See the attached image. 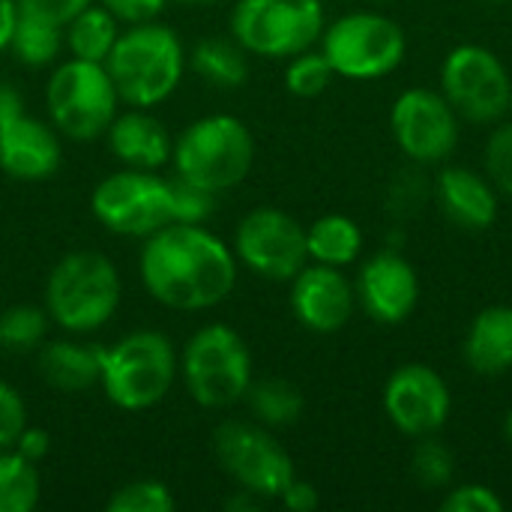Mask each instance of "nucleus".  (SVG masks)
<instances>
[{
	"instance_id": "1",
	"label": "nucleus",
	"mask_w": 512,
	"mask_h": 512,
	"mask_svg": "<svg viewBox=\"0 0 512 512\" xmlns=\"http://www.w3.org/2000/svg\"><path fill=\"white\" fill-rule=\"evenodd\" d=\"M147 294L174 312L219 306L237 285V255L213 231L189 222H168L144 237L138 258Z\"/></svg>"
},
{
	"instance_id": "2",
	"label": "nucleus",
	"mask_w": 512,
	"mask_h": 512,
	"mask_svg": "<svg viewBox=\"0 0 512 512\" xmlns=\"http://www.w3.org/2000/svg\"><path fill=\"white\" fill-rule=\"evenodd\" d=\"M105 69L120 102L132 108H156L180 87L186 51L171 27L144 21L120 30L111 54L105 57Z\"/></svg>"
},
{
	"instance_id": "3",
	"label": "nucleus",
	"mask_w": 512,
	"mask_h": 512,
	"mask_svg": "<svg viewBox=\"0 0 512 512\" xmlns=\"http://www.w3.org/2000/svg\"><path fill=\"white\" fill-rule=\"evenodd\" d=\"M48 318L66 333H93L120 309V276L114 264L90 249L63 255L45 282Z\"/></svg>"
},
{
	"instance_id": "4",
	"label": "nucleus",
	"mask_w": 512,
	"mask_h": 512,
	"mask_svg": "<svg viewBox=\"0 0 512 512\" xmlns=\"http://www.w3.org/2000/svg\"><path fill=\"white\" fill-rule=\"evenodd\" d=\"M255 141L243 120L231 114H207L189 123L174 141L177 177L219 195L240 186L252 168Z\"/></svg>"
},
{
	"instance_id": "5",
	"label": "nucleus",
	"mask_w": 512,
	"mask_h": 512,
	"mask_svg": "<svg viewBox=\"0 0 512 512\" xmlns=\"http://www.w3.org/2000/svg\"><path fill=\"white\" fill-rule=\"evenodd\" d=\"M177 369V354L168 336L135 330L111 348H102L99 387L111 405L123 411H147L168 396Z\"/></svg>"
},
{
	"instance_id": "6",
	"label": "nucleus",
	"mask_w": 512,
	"mask_h": 512,
	"mask_svg": "<svg viewBox=\"0 0 512 512\" xmlns=\"http://www.w3.org/2000/svg\"><path fill=\"white\" fill-rule=\"evenodd\" d=\"M180 372L189 396L201 408H231L252 384V354L228 324L201 327L183 348Z\"/></svg>"
},
{
	"instance_id": "7",
	"label": "nucleus",
	"mask_w": 512,
	"mask_h": 512,
	"mask_svg": "<svg viewBox=\"0 0 512 512\" xmlns=\"http://www.w3.org/2000/svg\"><path fill=\"white\" fill-rule=\"evenodd\" d=\"M45 102L54 129L72 141H93L108 132L117 117L120 96L105 63L69 57L51 72Z\"/></svg>"
},
{
	"instance_id": "8",
	"label": "nucleus",
	"mask_w": 512,
	"mask_h": 512,
	"mask_svg": "<svg viewBox=\"0 0 512 512\" xmlns=\"http://www.w3.org/2000/svg\"><path fill=\"white\" fill-rule=\"evenodd\" d=\"M231 33L258 57H294L324 33L321 0H237Z\"/></svg>"
},
{
	"instance_id": "9",
	"label": "nucleus",
	"mask_w": 512,
	"mask_h": 512,
	"mask_svg": "<svg viewBox=\"0 0 512 512\" xmlns=\"http://www.w3.org/2000/svg\"><path fill=\"white\" fill-rule=\"evenodd\" d=\"M90 210L111 234L150 237L171 222V183L156 171L123 168L93 189Z\"/></svg>"
},
{
	"instance_id": "10",
	"label": "nucleus",
	"mask_w": 512,
	"mask_h": 512,
	"mask_svg": "<svg viewBox=\"0 0 512 512\" xmlns=\"http://www.w3.org/2000/svg\"><path fill=\"white\" fill-rule=\"evenodd\" d=\"M321 54L336 75L369 81L393 72L405 57V33L396 21L375 12H351L324 33Z\"/></svg>"
},
{
	"instance_id": "11",
	"label": "nucleus",
	"mask_w": 512,
	"mask_h": 512,
	"mask_svg": "<svg viewBox=\"0 0 512 512\" xmlns=\"http://www.w3.org/2000/svg\"><path fill=\"white\" fill-rule=\"evenodd\" d=\"M213 453L222 471L246 492L270 501L297 477L288 450L261 426L228 420L213 432Z\"/></svg>"
},
{
	"instance_id": "12",
	"label": "nucleus",
	"mask_w": 512,
	"mask_h": 512,
	"mask_svg": "<svg viewBox=\"0 0 512 512\" xmlns=\"http://www.w3.org/2000/svg\"><path fill=\"white\" fill-rule=\"evenodd\" d=\"M447 102L474 123H492L512 105V81L504 63L483 45H459L447 54L444 69Z\"/></svg>"
},
{
	"instance_id": "13",
	"label": "nucleus",
	"mask_w": 512,
	"mask_h": 512,
	"mask_svg": "<svg viewBox=\"0 0 512 512\" xmlns=\"http://www.w3.org/2000/svg\"><path fill=\"white\" fill-rule=\"evenodd\" d=\"M234 255L258 276L288 282L306 261V228L276 207H258L246 213L234 234Z\"/></svg>"
},
{
	"instance_id": "14",
	"label": "nucleus",
	"mask_w": 512,
	"mask_h": 512,
	"mask_svg": "<svg viewBox=\"0 0 512 512\" xmlns=\"http://www.w3.org/2000/svg\"><path fill=\"white\" fill-rule=\"evenodd\" d=\"M393 135L399 147L417 162H441L456 150L459 120L447 96L435 90H405L393 102Z\"/></svg>"
},
{
	"instance_id": "15",
	"label": "nucleus",
	"mask_w": 512,
	"mask_h": 512,
	"mask_svg": "<svg viewBox=\"0 0 512 512\" xmlns=\"http://www.w3.org/2000/svg\"><path fill=\"white\" fill-rule=\"evenodd\" d=\"M384 411L405 435H432L450 417L447 381L432 366L408 363L390 375L384 387Z\"/></svg>"
},
{
	"instance_id": "16",
	"label": "nucleus",
	"mask_w": 512,
	"mask_h": 512,
	"mask_svg": "<svg viewBox=\"0 0 512 512\" xmlns=\"http://www.w3.org/2000/svg\"><path fill=\"white\" fill-rule=\"evenodd\" d=\"M357 297L363 309L381 324H402L420 300V282L414 267L396 252H378L369 258L357 279Z\"/></svg>"
},
{
	"instance_id": "17",
	"label": "nucleus",
	"mask_w": 512,
	"mask_h": 512,
	"mask_svg": "<svg viewBox=\"0 0 512 512\" xmlns=\"http://www.w3.org/2000/svg\"><path fill=\"white\" fill-rule=\"evenodd\" d=\"M291 282V309L303 327L315 333H336L351 321L354 288L339 267H303Z\"/></svg>"
},
{
	"instance_id": "18",
	"label": "nucleus",
	"mask_w": 512,
	"mask_h": 512,
	"mask_svg": "<svg viewBox=\"0 0 512 512\" xmlns=\"http://www.w3.org/2000/svg\"><path fill=\"white\" fill-rule=\"evenodd\" d=\"M60 141L57 132L42 120L18 114L15 120L0 126V168L12 180L39 183L54 177L60 168Z\"/></svg>"
},
{
	"instance_id": "19",
	"label": "nucleus",
	"mask_w": 512,
	"mask_h": 512,
	"mask_svg": "<svg viewBox=\"0 0 512 512\" xmlns=\"http://www.w3.org/2000/svg\"><path fill=\"white\" fill-rule=\"evenodd\" d=\"M105 135H108L111 153L126 168L156 171L174 153V141L168 129L153 114H147V108H132L126 114H117Z\"/></svg>"
},
{
	"instance_id": "20",
	"label": "nucleus",
	"mask_w": 512,
	"mask_h": 512,
	"mask_svg": "<svg viewBox=\"0 0 512 512\" xmlns=\"http://www.w3.org/2000/svg\"><path fill=\"white\" fill-rule=\"evenodd\" d=\"M438 204L450 222L468 231H483L498 216V198L486 177L468 168H444L438 174Z\"/></svg>"
},
{
	"instance_id": "21",
	"label": "nucleus",
	"mask_w": 512,
	"mask_h": 512,
	"mask_svg": "<svg viewBox=\"0 0 512 512\" xmlns=\"http://www.w3.org/2000/svg\"><path fill=\"white\" fill-rule=\"evenodd\" d=\"M39 375L48 387L60 393H87L99 384L102 375V348L75 345L66 339L42 342L39 348Z\"/></svg>"
},
{
	"instance_id": "22",
	"label": "nucleus",
	"mask_w": 512,
	"mask_h": 512,
	"mask_svg": "<svg viewBox=\"0 0 512 512\" xmlns=\"http://www.w3.org/2000/svg\"><path fill=\"white\" fill-rule=\"evenodd\" d=\"M465 360L477 375H504L512 369V306L483 309L465 339Z\"/></svg>"
},
{
	"instance_id": "23",
	"label": "nucleus",
	"mask_w": 512,
	"mask_h": 512,
	"mask_svg": "<svg viewBox=\"0 0 512 512\" xmlns=\"http://www.w3.org/2000/svg\"><path fill=\"white\" fill-rule=\"evenodd\" d=\"M117 36L120 21L102 3H90L63 27V45L69 48V54L90 63H105Z\"/></svg>"
},
{
	"instance_id": "24",
	"label": "nucleus",
	"mask_w": 512,
	"mask_h": 512,
	"mask_svg": "<svg viewBox=\"0 0 512 512\" xmlns=\"http://www.w3.org/2000/svg\"><path fill=\"white\" fill-rule=\"evenodd\" d=\"M306 249H309V258H315L318 264L345 267L363 249L360 225L348 216H339V213L321 216L306 228Z\"/></svg>"
},
{
	"instance_id": "25",
	"label": "nucleus",
	"mask_w": 512,
	"mask_h": 512,
	"mask_svg": "<svg viewBox=\"0 0 512 512\" xmlns=\"http://www.w3.org/2000/svg\"><path fill=\"white\" fill-rule=\"evenodd\" d=\"M192 66L216 87H240L249 78L246 48L237 39H201L192 51Z\"/></svg>"
},
{
	"instance_id": "26",
	"label": "nucleus",
	"mask_w": 512,
	"mask_h": 512,
	"mask_svg": "<svg viewBox=\"0 0 512 512\" xmlns=\"http://www.w3.org/2000/svg\"><path fill=\"white\" fill-rule=\"evenodd\" d=\"M9 48L15 60H21L24 66H48L63 48V27L48 18L18 9Z\"/></svg>"
},
{
	"instance_id": "27",
	"label": "nucleus",
	"mask_w": 512,
	"mask_h": 512,
	"mask_svg": "<svg viewBox=\"0 0 512 512\" xmlns=\"http://www.w3.org/2000/svg\"><path fill=\"white\" fill-rule=\"evenodd\" d=\"M252 414L267 426H291L303 414V393L285 378H267L246 390Z\"/></svg>"
},
{
	"instance_id": "28",
	"label": "nucleus",
	"mask_w": 512,
	"mask_h": 512,
	"mask_svg": "<svg viewBox=\"0 0 512 512\" xmlns=\"http://www.w3.org/2000/svg\"><path fill=\"white\" fill-rule=\"evenodd\" d=\"M42 495L39 471L15 450H0V512L36 510Z\"/></svg>"
},
{
	"instance_id": "29",
	"label": "nucleus",
	"mask_w": 512,
	"mask_h": 512,
	"mask_svg": "<svg viewBox=\"0 0 512 512\" xmlns=\"http://www.w3.org/2000/svg\"><path fill=\"white\" fill-rule=\"evenodd\" d=\"M48 333V312L36 306H9L0 312V351L27 354L42 348Z\"/></svg>"
},
{
	"instance_id": "30",
	"label": "nucleus",
	"mask_w": 512,
	"mask_h": 512,
	"mask_svg": "<svg viewBox=\"0 0 512 512\" xmlns=\"http://www.w3.org/2000/svg\"><path fill=\"white\" fill-rule=\"evenodd\" d=\"M177 507L162 480H132L108 498V512H171Z\"/></svg>"
},
{
	"instance_id": "31",
	"label": "nucleus",
	"mask_w": 512,
	"mask_h": 512,
	"mask_svg": "<svg viewBox=\"0 0 512 512\" xmlns=\"http://www.w3.org/2000/svg\"><path fill=\"white\" fill-rule=\"evenodd\" d=\"M333 66L330 60L321 54V51H300L291 57L288 69H285V87L294 93V96H303V99H312L318 93H324L333 81Z\"/></svg>"
},
{
	"instance_id": "32",
	"label": "nucleus",
	"mask_w": 512,
	"mask_h": 512,
	"mask_svg": "<svg viewBox=\"0 0 512 512\" xmlns=\"http://www.w3.org/2000/svg\"><path fill=\"white\" fill-rule=\"evenodd\" d=\"M411 471H414V480L423 489H441V486H447L453 480L456 462H453V453L441 441L423 435V441L414 450Z\"/></svg>"
},
{
	"instance_id": "33",
	"label": "nucleus",
	"mask_w": 512,
	"mask_h": 512,
	"mask_svg": "<svg viewBox=\"0 0 512 512\" xmlns=\"http://www.w3.org/2000/svg\"><path fill=\"white\" fill-rule=\"evenodd\" d=\"M171 183V222H189V225H204L213 210H216V195L183 180L174 177Z\"/></svg>"
},
{
	"instance_id": "34",
	"label": "nucleus",
	"mask_w": 512,
	"mask_h": 512,
	"mask_svg": "<svg viewBox=\"0 0 512 512\" xmlns=\"http://www.w3.org/2000/svg\"><path fill=\"white\" fill-rule=\"evenodd\" d=\"M486 171L492 183L512 198V123H504L492 132L486 144Z\"/></svg>"
},
{
	"instance_id": "35",
	"label": "nucleus",
	"mask_w": 512,
	"mask_h": 512,
	"mask_svg": "<svg viewBox=\"0 0 512 512\" xmlns=\"http://www.w3.org/2000/svg\"><path fill=\"white\" fill-rule=\"evenodd\" d=\"M24 429H27V405L12 384L0 381V450H12V444Z\"/></svg>"
},
{
	"instance_id": "36",
	"label": "nucleus",
	"mask_w": 512,
	"mask_h": 512,
	"mask_svg": "<svg viewBox=\"0 0 512 512\" xmlns=\"http://www.w3.org/2000/svg\"><path fill=\"white\" fill-rule=\"evenodd\" d=\"M441 510L444 512H504V501H501L492 489H486V486L474 483V486H459V489H453V492L444 498Z\"/></svg>"
},
{
	"instance_id": "37",
	"label": "nucleus",
	"mask_w": 512,
	"mask_h": 512,
	"mask_svg": "<svg viewBox=\"0 0 512 512\" xmlns=\"http://www.w3.org/2000/svg\"><path fill=\"white\" fill-rule=\"evenodd\" d=\"M21 12H33L39 18H48L60 27H66L81 9H87L96 0H15Z\"/></svg>"
},
{
	"instance_id": "38",
	"label": "nucleus",
	"mask_w": 512,
	"mask_h": 512,
	"mask_svg": "<svg viewBox=\"0 0 512 512\" xmlns=\"http://www.w3.org/2000/svg\"><path fill=\"white\" fill-rule=\"evenodd\" d=\"M117 21L123 24H144L153 21L162 9L165 0H99Z\"/></svg>"
},
{
	"instance_id": "39",
	"label": "nucleus",
	"mask_w": 512,
	"mask_h": 512,
	"mask_svg": "<svg viewBox=\"0 0 512 512\" xmlns=\"http://www.w3.org/2000/svg\"><path fill=\"white\" fill-rule=\"evenodd\" d=\"M12 450H15L18 456H24L27 462L39 465V462L48 456V450H51V435H48L45 429L27 426V429L18 435V441L12 444Z\"/></svg>"
},
{
	"instance_id": "40",
	"label": "nucleus",
	"mask_w": 512,
	"mask_h": 512,
	"mask_svg": "<svg viewBox=\"0 0 512 512\" xmlns=\"http://www.w3.org/2000/svg\"><path fill=\"white\" fill-rule=\"evenodd\" d=\"M279 501L291 512H312L318 510V504H321L318 489L312 483H306V480H297V477L285 486V492L279 495Z\"/></svg>"
},
{
	"instance_id": "41",
	"label": "nucleus",
	"mask_w": 512,
	"mask_h": 512,
	"mask_svg": "<svg viewBox=\"0 0 512 512\" xmlns=\"http://www.w3.org/2000/svg\"><path fill=\"white\" fill-rule=\"evenodd\" d=\"M21 105H24V102H21V93H18L12 84L0 81V126L9 123V120H15L18 114H24Z\"/></svg>"
},
{
	"instance_id": "42",
	"label": "nucleus",
	"mask_w": 512,
	"mask_h": 512,
	"mask_svg": "<svg viewBox=\"0 0 512 512\" xmlns=\"http://www.w3.org/2000/svg\"><path fill=\"white\" fill-rule=\"evenodd\" d=\"M15 18H18V3L15 0H0V51L9 48Z\"/></svg>"
},
{
	"instance_id": "43",
	"label": "nucleus",
	"mask_w": 512,
	"mask_h": 512,
	"mask_svg": "<svg viewBox=\"0 0 512 512\" xmlns=\"http://www.w3.org/2000/svg\"><path fill=\"white\" fill-rule=\"evenodd\" d=\"M261 504H264V498H258V495H252V492H246V489H240L234 498H228V510L237 512V510H261Z\"/></svg>"
},
{
	"instance_id": "44",
	"label": "nucleus",
	"mask_w": 512,
	"mask_h": 512,
	"mask_svg": "<svg viewBox=\"0 0 512 512\" xmlns=\"http://www.w3.org/2000/svg\"><path fill=\"white\" fill-rule=\"evenodd\" d=\"M504 429H507V438H510V441H512V411H510V414H507V423H504Z\"/></svg>"
},
{
	"instance_id": "45",
	"label": "nucleus",
	"mask_w": 512,
	"mask_h": 512,
	"mask_svg": "<svg viewBox=\"0 0 512 512\" xmlns=\"http://www.w3.org/2000/svg\"><path fill=\"white\" fill-rule=\"evenodd\" d=\"M177 3H213V0H177Z\"/></svg>"
},
{
	"instance_id": "46",
	"label": "nucleus",
	"mask_w": 512,
	"mask_h": 512,
	"mask_svg": "<svg viewBox=\"0 0 512 512\" xmlns=\"http://www.w3.org/2000/svg\"><path fill=\"white\" fill-rule=\"evenodd\" d=\"M489 3H498V0H489Z\"/></svg>"
}]
</instances>
